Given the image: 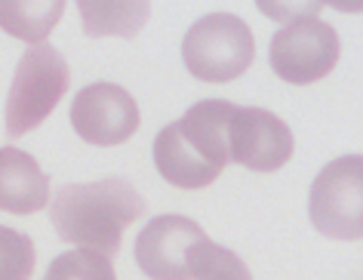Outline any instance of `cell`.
<instances>
[{
    "label": "cell",
    "instance_id": "9c48e42d",
    "mask_svg": "<svg viewBox=\"0 0 363 280\" xmlns=\"http://www.w3.org/2000/svg\"><path fill=\"white\" fill-rule=\"evenodd\" d=\"M293 130L265 108H234L228 123V155L252 173H274L293 157Z\"/></svg>",
    "mask_w": 363,
    "mask_h": 280
},
{
    "label": "cell",
    "instance_id": "7c38bea8",
    "mask_svg": "<svg viewBox=\"0 0 363 280\" xmlns=\"http://www.w3.org/2000/svg\"><path fill=\"white\" fill-rule=\"evenodd\" d=\"M68 0H0V31L22 43H43L59 25Z\"/></svg>",
    "mask_w": 363,
    "mask_h": 280
},
{
    "label": "cell",
    "instance_id": "5b68a950",
    "mask_svg": "<svg viewBox=\"0 0 363 280\" xmlns=\"http://www.w3.org/2000/svg\"><path fill=\"white\" fill-rule=\"evenodd\" d=\"M311 225L330 240L363 237V155L330 160L308 197Z\"/></svg>",
    "mask_w": 363,
    "mask_h": 280
},
{
    "label": "cell",
    "instance_id": "4fadbf2b",
    "mask_svg": "<svg viewBox=\"0 0 363 280\" xmlns=\"http://www.w3.org/2000/svg\"><path fill=\"white\" fill-rule=\"evenodd\" d=\"M191 280H252V274L238 252L225 250L210 237H201L191 262Z\"/></svg>",
    "mask_w": 363,
    "mask_h": 280
},
{
    "label": "cell",
    "instance_id": "30bf717a",
    "mask_svg": "<svg viewBox=\"0 0 363 280\" xmlns=\"http://www.w3.org/2000/svg\"><path fill=\"white\" fill-rule=\"evenodd\" d=\"M50 203V179L31 155L0 148V210L31 215Z\"/></svg>",
    "mask_w": 363,
    "mask_h": 280
},
{
    "label": "cell",
    "instance_id": "8fae6325",
    "mask_svg": "<svg viewBox=\"0 0 363 280\" xmlns=\"http://www.w3.org/2000/svg\"><path fill=\"white\" fill-rule=\"evenodd\" d=\"M86 38H135L151 16V0H77Z\"/></svg>",
    "mask_w": 363,
    "mask_h": 280
},
{
    "label": "cell",
    "instance_id": "5bb4252c",
    "mask_svg": "<svg viewBox=\"0 0 363 280\" xmlns=\"http://www.w3.org/2000/svg\"><path fill=\"white\" fill-rule=\"evenodd\" d=\"M43 280H117L111 259L93 250H71L50 262Z\"/></svg>",
    "mask_w": 363,
    "mask_h": 280
},
{
    "label": "cell",
    "instance_id": "9a60e30c",
    "mask_svg": "<svg viewBox=\"0 0 363 280\" xmlns=\"http://www.w3.org/2000/svg\"><path fill=\"white\" fill-rule=\"evenodd\" d=\"M34 262L38 256L28 234L0 225V280H31Z\"/></svg>",
    "mask_w": 363,
    "mask_h": 280
},
{
    "label": "cell",
    "instance_id": "e0dca14e",
    "mask_svg": "<svg viewBox=\"0 0 363 280\" xmlns=\"http://www.w3.org/2000/svg\"><path fill=\"white\" fill-rule=\"evenodd\" d=\"M320 4L333 6L339 13H363V0H320Z\"/></svg>",
    "mask_w": 363,
    "mask_h": 280
},
{
    "label": "cell",
    "instance_id": "3957f363",
    "mask_svg": "<svg viewBox=\"0 0 363 280\" xmlns=\"http://www.w3.org/2000/svg\"><path fill=\"white\" fill-rule=\"evenodd\" d=\"M256 59V38L250 25L231 13H210L197 19L182 40V62L203 84L238 80Z\"/></svg>",
    "mask_w": 363,
    "mask_h": 280
},
{
    "label": "cell",
    "instance_id": "52a82bcc",
    "mask_svg": "<svg viewBox=\"0 0 363 280\" xmlns=\"http://www.w3.org/2000/svg\"><path fill=\"white\" fill-rule=\"evenodd\" d=\"M139 105L117 84H89L71 102V126L89 145H123L139 130Z\"/></svg>",
    "mask_w": 363,
    "mask_h": 280
},
{
    "label": "cell",
    "instance_id": "8992f818",
    "mask_svg": "<svg viewBox=\"0 0 363 280\" xmlns=\"http://www.w3.org/2000/svg\"><path fill=\"white\" fill-rule=\"evenodd\" d=\"M342 40L333 25H326L317 16L296 19L284 25L268 47L271 71L293 86H308L323 80L339 65Z\"/></svg>",
    "mask_w": 363,
    "mask_h": 280
},
{
    "label": "cell",
    "instance_id": "277c9868",
    "mask_svg": "<svg viewBox=\"0 0 363 280\" xmlns=\"http://www.w3.org/2000/svg\"><path fill=\"white\" fill-rule=\"evenodd\" d=\"M68 84L71 71L62 52L47 43L31 47L16 65V77L6 96V135L19 139L38 130L68 93Z\"/></svg>",
    "mask_w": 363,
    "mask_h": 280
},
{
    "label": "cell",
    "instance_id": "7a4b0ae2",
    "mask_svg": "<svg viewBox=\"0 0 363 280\" xmlns=\"http://www.w3.org/2000/svg\"><path fill=\"white\" fill-rule=\"evenodd\" d=\"M148 213L145 197L123 179L65 185L52 197L50 219L65 243L102 252L111 259L121 250L123 231Z\"/></svg>",
    "mask_w": 363,
    "mask_h": 280
},
{
    "label": "cell",
    "instance_id": "6da1fadb",
    "mask_svg": "<svg viewBox=\"0 0 363 280\" xmlns=\"http://www.w3.org/2000/svg\"><path fill=\"white\" fill-rule=\"evenodd\" d=\"M234 108L238 105L222 99H203L188 108L185 117L167 123L157 133L154 164L169 185L197 191L222 176V169L231 164L228 123Z\"/></svg>",
    "mask_w": 363,
    "mask_h": 280
},
{
    "label": "cell",
    "instance_id": "2e32d148",
    "mask_svg": "<svg viewBox=\"0 0 363 280\" xmlns=\"http://www.w3.org/2000/svg\"><path fill=\"white\" fill-rule=\"evenodd\" d=\"M259 13L268 16L274 22H296V19H308V16L320 13V0H256Z\"/></svg>",
    "mask_w": 363,
    "mask_h": 280
},
{
    "label": "cell",
    "instance_id": "ba28073f",
    "mask_svg": "<svg viewBox=\"0 0 363 280\" xmlns=\"http://www.w3.org/2000/svg\"><path fill=\"white\" fill-rule=\"evenodd\" d=\"M201 237L206 231L188 215H157L135 240V262L148 280H191Z\"/></svg>",
    "mask_w": 363,
    "mask_h": 280
}]
</instances>
